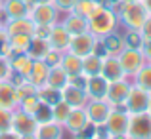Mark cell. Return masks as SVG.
<instances>
[{
    "mask_svg": "<svg viewBox=\"0 0 151 139\" xmlns=\"http://www.w3.org/2000/svg\"><path fill=\"white\" fill-rule=\"evenodd\" d=\"M52 110H54V120L63 126V122L67 120V116H69V113H71V107L61 99V101H58L54 107H52Z\"/></svg>",
    "mask_w": 151,
    "mask_h": 139,
    "instance_id": "34",
    "label": "cell"
},
{
    "mask_svg": "<svg viewBox=\"0 0 151 139\" xmlns=\"http://www.w3.org/2000/svg\"><path fill=\"white\" fill-rule=\"evenodd\" d=\"M63 27L69 31V34H81V33H86L88 31V19L82 17V15L75 14V11H69L67 17L63 19Z\"/></svg>",
    "mask_w": 151,
    "mask_h": 139,
    "instance_id": "21",
    "label": "cell"
},
{
    "mask_svg": "<svg viewBox=\"0 0 151 139\" xmlns=\"http://www.w3.org/2000/svg\"><path fill=\"white\" fill-rule=\"evenodd\" d=\"M35 120L38 122V124H42V122H50L54 120V110H52V105H48V103H42L37 107V110L33 113Z\"/></svg>",
    "mask_w": 151,
    "mask_h": 139,
    "instance_id": "32",
    "label": "cell"
},
{
    "mask_svg": "<svg viewBox=\"0 0 151 139\" xmlns=\"http://www.w3.org/2000/svg\"><path fill=\"white\" fill-rule=\"evenodd\" d=\"M61 55H63V51L50 48L48 53L44 55V59H42V61H44L48 67H59V65H61Z\"/></svg>",
    "mask_w": 151,
    "mask_h": 139,
    "instance_id": "38",
    "label": "cell"
},
{
    "mask_svg": "<svg viewBox=\"0 0 151 139\" xmlns=\"http://www.w3.org/2000/svg\"><path fill=\"white\" fill-rule=\"evenodd\" d=\"M2 8L10 19H17V17L29 15V6H27L25 0H2Z\"/></svg>",
    "mask_w": 151,
    "mask_h": 139,
    "instance_id": "22",
    "label": "cell"
},
{
    "mask_svg": "<svg viewBox=\"0 0 151 139\" xmlns=\"http://www.w3.org/2000/svg\"><path fill=\"white\" fill-rule=\"evenodd\" d=\"M0 8H2V0H0Z\"/></svg>",
    "mask_w": 151,
    "mask_h": 139,
    "instance_id": "50",
    "label": "cell"
},
{
    "mask_svg": "<svg viewBox=\"0 0 151 139\" xmlns=\"http://www.w3.org/2000/svg\"><path fill=\"white\" fill-rule=\"evenodd\" d=\"M69 40H71V34H69V31L63 27V23L58 21L55 25L50 27V33H48V44H50V48L59 50V51H67Z\"/></svg>",
    "mask_w": 151,
    "mask_h": 139,
    "instance_id": "15",
    "label": "cell"
},
{
    "mask_svg": "<svg viewBox=\"0 0 151 139\" xmlns=\"http://www.w3.org/2000/svg\"><path fill=\"white\" fill-rule=\"evenodd\" d=\"M134 78H136V80H134V84H136V86H140V88L151 92V63L149 61L145 63V65L136 73V76H134Z\"/></svg>",
    "mask_w": 151,
    "mask_h": 139,
    "instance_id": "31",
    "label": "cell"
},
{
    "mask_svg": "<svg viewBox=\"0 0 151 139\" xmlns=\"http://www.w3.org/2000/svg\"><path fill=\"white\" fill-rule=\"evenodd\" d=\"M122 36H124L126 48H136V50H142V46H144V38H142L140 31L126 29V34H122Z\"/></svg>",
    "mask_w": 151,
    "mask_h": 139,
    "instance_id": "35",
    "label": "cell"
},
{
    "mask_svg": "<svg viewBox=\"0 0 151 139\" xmlns=\"http://www.w3.org/2000/svg\"><path fill=\"white\" fill-rule=\"evenodd\" d=\"M119 17H121L122 25L126 29L140 31V27L144 25V21L147 19V10L144 8V4L140 0H128V2H119Z\"/></svg>",
    "mask_w": 151,
    "mask_h": 139,
    "instance_id": "2",
    "label": "cell"
},
{
    "mask_svg": "<svg viewBox=\"0 0 151 139\" xmlns=\"http://www.w3.org/2000/svg\"><path fill=\"white\" fill-rule=\"evenodd\" d=\"M48 73H50V67L46 65L42 59H33V67H31L29 74H27V80L38 90V88H42V86H46Z\"/></svg>",
    "mask_w": 151,
    "mask_h": 139,
    "instance_id": "17",
    "label": "cell"
},
{
    "mask_svg": "<svg viewBox=\"0 0 151 139\" xmlns=\"http://www.w3.org/2000/svg\"><path fill=\"white\" fill-rule=\"evenodd\" d=\"M130 86H132V82L128 80V76L121 78V80L109 82L105 101L111 103L113 107H122V105H124V101H126V95H128V92H130Z\"/></svg>",
    "mask_w": 151,
    "mask_h": 139,
    "instance_id": "10",
    "label": "cell"
},
{
    "mask_svg": "<svg viewBox=\"0 0 151 139\" xmlns=\"http://www.w3.org/2000/svg\"><path fill=\"white\" fill-rule=\"evenodd\" d=\"M38 105H40V99H38V95H37V93H31V95H25V97L19 99L17 109H21V110H25V113L33 114L35 110H37Z\"/></svg>",
    "mask_w": 151,
    "mask_h": 139,
    "instance_id": "33",
    "label": "cell"
},
{
    "mask_svg": "<svg viewBox=\"0 0 151 139\" xmlns=\"http://www.w3.org/2000/svg\"><path fill=\"white\" fill-rule=\"evenodd\" d=\"M126 135L132 139H151V114L149 113L130 114Z\"/></svg>",
    "mask_w": 151,
    "mask_h": 139,
    "instance_id": "5",
    "label": "cell"
},
{
    "mask_svg": "<svg viewBox=\"0 0 151 139\" xmlns=\"http://www.w3.org/2000/svg\"><path fill=\"white\" fill-rule=\"evenodd\" d=\"M119 25V15L113 8L100 6L92 15L88 17V31L96 38H103L105 34L115 33Z\"/></svg>",
    "mask_w": 151,
    "mask_h": 139,
    "instance_id": "1",
    "label": "cell"
},
{
    "mask_svg": "<svg viewBox=\"0 0 151 139\" xmlns=\"http://www.w3.org/2000/svg\"><path fill=\"white\" fill-rule=\"evenodd\" d=\"M10 63H12V69L14 73L21 74V76H27L33 67V59L29 57V53H12L10 55Z\"/></svg>",
    "mask_w": 151,
    "mask_h": 139,
    "instance_id": "24",
    "label": "cell"
},
{
    "mask_svg": "<svg viewBox=\"0 0 151 139\" xmlns=\"http://www.w3.org/2000/svg\"><path fill=\"white\" fill-rule=\"evenodd\" d=\"M35 4H42V2H50V0H33Z\"/></svg>",
    "mask_w": 151,
    "mask_h": 139,
    "instance_id": "48",
    "label": "cell"
},
{
    "mask_svg": "<svg viewBox=\"0 0 151 139\" xmlns=\"http://www.w3.org/2000/svg\"><path fill=\"white\" fill-rule=\"evenodd\" d=\"M12 50H10V34L6 33L4 27H0V55H8L10 57Z\"/></svg>",
    "mask_w": 151,
    "mask_h": 139,
    "instance_id": "40",
    "label": "cell"
},
{
    "mask_svg": "<svg viewBox=\"0 0 151 139\" xmlns=\"http://www.w3.org/2000/svg\"><path fill=\"white\" fill-rule=\"evenodd\" d=\"M6 33L10 36H15V34H25V36H35V31H37V25L35 21L25 15V17H17V19H10L6 23Z\"/></svg>",
    "mask_w": 151,
    "mask_h": 139,
    "instance_id": "14",
    "label": "cell"
},
{
    "mask_svg": "<svg viewBox=\"0 0 151 139\" xmlns=\"http://www.w3.org/2000/svg\"><path fill=\"white\" fill-rule=\"evenodd\" d=\"M88 122L90 120H88V116H86L84 107H82V109H71L67 120L63 122V130H67L69 133L77 135V133H81L82 130L88 126Z\"/></svg>",
    "mask_w": 151,
    "mask_h": 139,
    "instance_id": "16",
    "label": "cell"
},
{
    "mask_svg": "<svg viewBox=\"0 0 151 139\" xmlns=\"http://www.w3.org/2000/svg\"><path fill=\"white\" fill-rule=\"evenodd\" d=\"M17 105H19V97H17V92H15V86L10 80L0 82V107L15 110Z\"/></svg>",
    "mask_w": 151,
    "mask_h": 139,
    "instance_id": "18",
    "label": "cell"
},
{
    "mask_svg": "<svg viewBox=\"0 0 151 139\" xmlns=\"http://www.w3.org/2000/svg\"><path fill=\"white\" fill-rule=\"evenodd\" d=\"M50 44H48V38H40V36H33L31 38V44H29V53L31 59H44V55L48 53Z\"/></svg>",
    "mask_w": 151,
    "mask_h": 139,
    "instance_id": "26",
    "label": "cell"
},
{
    "mask_svg": "<svg viewBox=\"0 0 151 139\" xmlns=\"http://www.w3.org/2000/svg\"><path fill=\"white\" fill-rule=\"evenodd\" d=\"M31 38H33V36H25V34L10 36V50H12V53H27L29 44H31Z\"/></svg>",
    "mask_w": 151,
    "mask_h": 139,
    "instance_id": "30",
    "label": "cell"
},
{
    "mask_svg": "<svg viewBox=\"0 0 151 139\" xmlns=\"http://www.w3.org/2000/svg\"><path fill=\"white\" fill-rule=\"evenodd\" d=\"M58 14L59 11L50 2H42V4H35L33 10L29 11V17L35 21L37 27H52L58 23Z\"/></svg>",
    "mask_w": 151,
    "mask_h": 139,
    "instance_id": "8",
    "label": "cell"
},
{
    "mask_svg": "<svg viewBox=\"0 0 151 139\" xmlns=\"http://www.w3.org/2000/svg\"><path fill=\"white\" fill-rule=\"evenodd\" d=\"M37 95L42 103H48L52 107L58 101H61V90H55V88H52V86H42V88H38Z\"/></svg>",
    "mask_w": 151,
    "mask_h": 139,
    "instance_id": "28",
    "label": "cell"
},
{
    "mask_svg": "<svg viewBox=\"0 0 151 139\" xmlns=\"http://www.w3.org/2000/svg\"><path fill=\"white\" fill-rule=\"evenodd\" d=\"M61 69L65 71L69 76L81 74L82 73V57L71 53V51H63V55H61Z\"/></svg>",
    "mask_w": 151,
    "mask_h": 139,
    "instance_id": "23",
    "label": "cell"
},
{
    "mask_svg": "<svg viewBox=\"0 0 151 139\" xmlns=\"http://www.w3.org/2000/svg\"><path fill=\"white\" fill-rule=\"evenodd\" d=\"M140 34H142V38H144V42L151 40V15H147V19L144 21V25L140 27Z\"/></svg>",
    "mask_w": 151,
    "mask_h": 139,
    "instance_id": "42",
    "label": "cell"
},
{
    "mask_svg": "<svg viewBox=\"0 0 151 139\" xmlns=\"http://www.w3.org/2000/svg\"><path fill=\"white\" fill-rule=\"evenodd\" d=\"M142 53H144L145 61L151 63V40L149 42H144V46H142Z\"/></svg>",
    "mask_w": 151,
    "mask_h": 139,
    "instance_id": "43",
    "label": "cell"
},
{
    "mask_svg": "<svg viewBox=\"0 0 151 139\" xmlns=\"http://www.w3.org/2000/svg\"><path fill=\"white\" fill-rule=\"evenodd\" d=\"M84 110H86V116L92 124L96 126H103L109 116V113L113 110V105L107 103L105 99H88V103L84 105Z\"/></svg>",
    "mask_w": 151,
    "mask_h": 139,
    "instance_id": "9",
    "label": "cell"
},
{
    "mask_svg": "<svg viewBox=\"0 0 151 139\" xmlns=\"http://www.w3.org/2000/svg\"><path fill=\"white\" fill-rule=\"evenodd\" d=\"M100 74L105 78V80H109V82L124 78V71H122V67H121L119 55H103Z\"/></svg>",
    "mask_w": 151,
    "mask_h": 139,
    "instance_id": "12",
    "label": "cell"
},
{
    "mask_svg": "<svg viewBox=\"0 0 151 139\" xmlns=\"http://www.w3.org/2000/svg\"><path fill=\"white\" fill-rule=\"evenodd\" d=\"M107 86H109V80H105L101 74L88 76V82H86V93H88L90 99H105Z\"/></svg>",
    "mask_w": 151,
    "mask_h": 139,
    "instance_id": "19",
    "label": "cell"
},
{
    "mask_svg": "<svg viewBox=\"0 0 151 139\" xmlns=\"http://www.w3.org/2000/svg\"><path fill=\"white\" fill-rule=\"evenodd\" d=\"M149 105H151V92L140 88V86H136L132 82L130 92L126 95V101H124L122 107H124L130 114H134V113H147Z\"/></svg>",
    "mask_w": 151,
    "mask_h": 139,
    "instance_id": "3",
    "label": "cell"
},
{
    "mask_svg": "<svg viewBox=\"0 0 151 139\" xmlns=\"http://www.w3.org/2000/svg\"><path fill=\"white\" fill-rule=\"evenodd\" d=\"M86 82H88V76H86L84 73H81V74H75V76H69V84L77 86V88H82V90H86Z\"/></svg>",
    "mask_w": 151,
    "mask_h": 139,
    "instance_id": "41",
    "label": "cell"
},
{
    "mask_svg": "<svg viewBox=\"0 0 151 139\" xmlns=\"http://www.w3.org/2000/svg\"><path fill=\"white\" fill-rule=\"evenodd\" d=\"M0 139H21V135L15 133L14 130H10V132H2L0 133Z\"/></svg>",
    "mask_w": 151,
    "mask_h": 139,
    "instance_id": "44",
    "label": "cell"
},
{
    "mask_svg": "<svg viewBox=\"0 0 151 139\" xmlns=\"http://www.w3.org/2000/svg\"><path fill=\"white\" fill-rule=\"evenodd\" d=\"M37 126H38V122L35 120L33 114L25 113L21 109L14 110V126H12V130L15 133H19V135H31V133H35Z\"/></svg>",
    "mask_w": 151,
    "mask_h": 139,
    "instance_id": "11",
    "label": "cell"
},
{
    "mask_svg": "<svg viewBox=\"0 0 151 139\" xmlns=\"http://www.w3.org/2000/svg\"><path fill=\"white\" fill-rule=\"evenodd\" d=\"M122 2H128V0H122Z\"/></svg>",
    "mask_w": 151,
    "mask_h": 139,
    "instance_id": "51",
    "label": "cell"
},
{
    "mask_svg": "<svg viewBox=\"0 0 151 139\" xmlns=\"http://www.w3.org/2000/svg\"><path fill=\"white\" fill-rule=\"evenodd\" d=\"M37 139H61L63 135V126L58 124L55 120H50V122H42V124L37 126L33 133Z\"/></svg>",
    "mask_w": 151,
    "mask_h": 139,
    "instance_id": "20",
    "label": "cell"
},
{
    "mask_svg": "<svg viewBox=\"0 0 151 139\" xmlns=\"http://www.w3.org/2000/svg\"><path fill=\"white\" fill-rule=\"evenodd\" d=\"M101 59H103V55L96 53V51L86 55V57H82V73H84L86 76H96V74H100Z\"/></svg>",
    "mask_w": 151,
    "mask_h": 139,
    "instance_id": "27",
    "label": "cell"
},
{
    "mask_svg": "<svg viewBox=\"0 0 151 139\" xmlns=\"http://www.w3.org/2000/svg\"><path fill=\"white\" fill-rule=\"evenodd\" d=\"M100 6H101L100 0H77V4H75V8H73V11L88 19Z\"/></svg>",
    "mask_w": 151,
    "mask_h": 139,
    "instance_id": "29",
    "label": "cell"
},
{
    "mask_svg": "<svg viewBox=\"0 0 151 139\" xmlns=\"http://www.w3.org/2000/svg\"><path fill=\"white\" fill-rule=\"evenodd\" d=\"M73 137H75V139H86L84 135H81V133H77V135H73Z\"/></svg>",
    "mask_w": 151,
    "mask_h": 139,
    "instance_id": "49",
    "label": "cell"
},
{
    "mask_svg": "<svg viewBox=\"0 0 151 139\" xmlns=\"http://www.w3.org/2000/svg\"><path fill=\"white\" fill-rule=\"evenodd\" d=\"M61 99L71 109H82V107L88 103L90 97H88V93H86V90L77 88V86H73V84H67L65 88L61 90Z\"/></svg>",
    "mask_w": 151,
    "mask_h": 139,
    "instance_id": "13",
    "label": "cell"
},
{
    "mask_svg": "<svg viewBox=\"0 0 151 139\" xmlns=\"http://www.w3.org/2000/svg\"><path fill=\"white\" fill-rule=\"evenodd\" d=\"M12 126H14V110L0 107V133L10 132Z\"/></svg>",
    "mask_w": 151,
    "mask_h": 139,
    "instance_id": "36",
    "label": "cell"
},
{
    "mask_svg": "<svg viewBox=\"0 0 151 139\" xmlns=\"http://www.w3.org/2000/svg\"><path fill=\"white\" fill-rule=\"evenodd\" d=\"M67 84H69V74L61 69V65L59 67H50L46 86H52V88H55V90H63Z\"/></svg>",
    "mask_w": 151,
    "mask_h": 139,
    "instance_id": "25",
    "label": "cell"
},
{
    "mask_svg": "<svg viewBox=\"0 0 151 139\" xmlns=\"http://www.w3.org/2000/svg\"><path fill=\"white\" fill-rule=\"evenodd\" d=\"M119 61H121V67L124 71V76H132V78L147 63L144 53H142V50H136V48H124L119 53Z\"/></svg>",
    "mask_w": 151,
    "mask_h": 139,
    "instance_id": "6",
    "label": "cell"
},
{
    "mask_svg": "<svg viewBox=\"0 0 151 139\" xmlns=\"http://www.w3.org/2000/svg\"><path fill=\"white\" fill-rule=\"evenodd\" d=\"M140 2L144 4V8H145V10H147V14L151 15V0H140Z\"/></svg>",
    "mask_w": 151,
    "mask_h": 139,
    "instance_id": "46",
    "label": "cell"
},
{
    "mask_svg": "<svg viewBox=\"0 0 151 139\" xmlns=\"http://www.w3.org/2000/svg\"><path fill=\"white\" fill-rule=\"evenodd\" d=\"M128 118L130 113L124 107H113V110L109 113L105 124V132L109 133V137H117V135H126V130H128Z\"/></svg>",
    "mask_w": 151,
    "mask_h": 139,
    "instance_id": "4",
    "label": "cell"
},
{
    "mask_svg": "<svg viewBox=\"0 0 151 139\" xmlns=\"http://www.w3.org/2000/svg\"><path fill=\"white\" fill-rule=\"evenodd\" d=\"M10 21V17H8V14L4 11V8H0V27H6V23Z\"/></svg>",
    "mask_w": 151,
    "mask_h": 139,
    "instance_id": "45",
    "label": "cell"
},
{
    "mask_svg": "<svg viewBox=\"0 0 151 139\" xmlns=\"http://www.w3.org/2000/svg\"><path fill=\"white\" fill-rule=\"evenodd\" d=\"M12 74H14V69H12V63L8 55H0V82L10 80Z\"/></svg>",
    "mask_w": 151,
    "mask_h": 139,
    "instance_id": "37",
    "label": "cell"
},
{
    "mask_svg": "<svg viewBox=\"0 0 151 139\" xmlns=\"http://www.w3.org/2000/svg\"><path fill=\"white\" fill-rule=\"evenodd\" d=\"M50 4L55 8L58 11H63V14H69V11H73L75 4H77V0H50Z\"/></svg>",
    "mask_w": 151,
    "mask_h": 139,
    "instance_id": "39",
    "label": "cell"
},
{
    "mask_svg": "<svg viewBox=\"0 0 151 139\" xmlns=\"http://www.w3.org/2000/svg\"><path fill=\"white\" fill-rule=\"evenodd\" d=\"M21 139H37V137H35L33 133H31V135H21Z\"/></svg>",
    "mask_w": 151,
    "mask_h": 139,
    "instance_id": "47",
    "label": "cell"
},
{
    "mask_svg": "<svg viewBox=\"0 0 151 139\" xmlns=\"http://www.w3.org/2000/svg\"><path fill=\"white\" fill-rule=\"evenodd\" d=\"M96 44H98V38L94 36L90 31L86 33H81V34H73L69 40V46H67V51L78 55V57H86V55L94 53L96 50Z\"/></svg>",
    "mask_w": 151,
    "mask_h": 139,
    "instance_id": "7",
    "label": "cell"
}]
</instances>
